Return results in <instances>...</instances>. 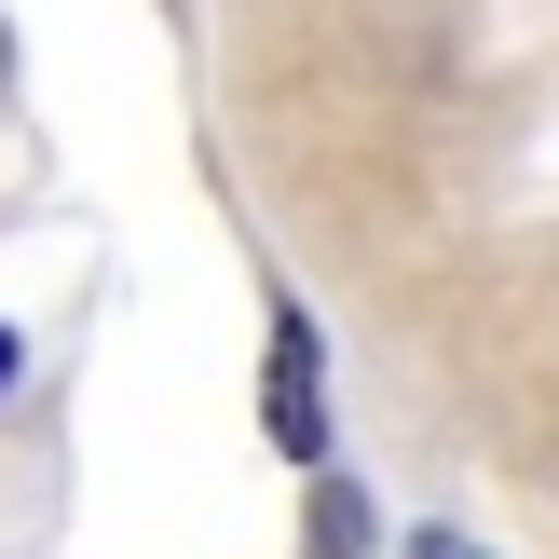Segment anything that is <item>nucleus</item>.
Here are the masks:
<instances>
[{
    "mask_svg": "<svg viewBox=\"0 0 559 559\" xmlns=\"http://www.w3.org/2000/svg\"><path fill=\"white\" fill-rule=\"evenodd\" d=\"M273 437L314 464V328L300 314H273Z\"/></svg>",
    "mask_w": 559,
    "mask_h": 559,
    "instance_id": "obj_1",
    "label": "nucleus"
},
{
    "mask_svg": "<svg viewBox=\"0 0 559 559\" xmlns=\"http://www.w3.org/2000/svg\"><path fill=\"white\" fill-rule=\"evenodd\" d=\"M0 396H14V328H0Z\"/></svg>",
    "mask_w": 559,
    "mask_h": 559,
    "instance_id": "obj_3",
    "label": "nucleus"
},
{
    "mask_svg": "<svg viewBox=\"0 0 559 559\" xmlns=\"http://www.w3.org/2000/svg\"><path fill=\"white\" fill-rule=\"evenodd\" d=\"M409 559H478V546H464V533H424V546H409Z\"/></svg>",
    "mask_w": 559,
    "mask_h": 559,
    "instance_id": "obj_2",
    "label": "nucleus"
}]
</instances>
